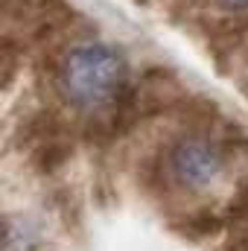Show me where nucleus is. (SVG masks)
Listing matches in <instances>:
<instances>
[{
  "mask_svg": "<svg viewBox=\"0 0 248 251\" xmlns=\"http://www.w3.org/2000/svg\"><path fill=\"white\" fill-rule=\"evenodd\" d=\"M222 3H228V6H237V9H240V6H248V0H222Z\"/></svg>",
  "mask_w": 248,
  "mask_h": 251,
  "instance_id": "3",
  "label": "nucleus"
},
{
  "mask_svg": "<svg viewBox=\"0 0 248 251\" xmlns=\"http://www.w3.org/2000/svg\"><path fill=\"white\" fill-rule=\"evenodd\" d=\"M128 79L123 53L105 41H79L59 62V91L79 111H99L111 105Z\"/></svg>",
  "mask_w": 248,
  "mask_h": 251,
  "instance_id": "1",
  "label": "nucleus"
},
{
  "mask_svg": "<svg viewBox=\"0 0 248 251\" xmlns=\"http://www.w3.org/2000/svg\"><path fill=\"white\" fill-rule=\"evenodd\" d=\"M219 146L201 134H190L170 152V173L187 190H198L219 176Z\"/></svg>",
  "mask_w": 248,
  "mask_h": 251,
  "instance_id": "2",
  "label": "nucleus"
}]
</instances>
